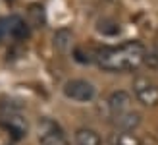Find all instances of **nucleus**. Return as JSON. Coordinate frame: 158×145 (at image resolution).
I'll return each mask as SVG.
<instances>
[{
  "instance_id": "nucleus-1",
  "label": "nucleus",
  "mask_w": 158,
  "mask_h": 145,
  "mask_svg": "<svg viewBox=\"0 0 158 145\" xmlns=\"http://www.w3.org/2000/svg\"><path fill=\"white\" fill-rule=\"evenodd\" d=\"M94 64L104 72H131L145 64L147 48L139 41H125L120 46H98L93 51Z\"/></svg>"
},
{
  "instance_id": "nucleus-2",
  "label": "nucleus",
  "mask_w": 158,
  "mask_h": 145,
  "mask_svg": "<svg viewBox=\"0 0 158 145\" xmlns=\"http://www.w3.org/2000/svg\"><path fill=\"white\" fill-rule=\"evenodd\" d=\"M37 139H39V145H69V139L62 130V126L52 118L39 120Z\"/></svg>"
},
{
  "instance_id": "nucleus-3",
  "label": "nucleus",
  "mask_w": 158,
  "mask_h": 145,
  "mask_svg": "<svg viewBox=\"0 0 158 145\" xmlns=\"http://www.w3.org/2000/svg\"><path fill=\"white\" fill-rule=\"evenodd\" d=\"M66 99H72L75 103H91L97 97V87L87 79H69L64 83Z\"/></svg>"
},
{
  "instance_id": "nucleus-4",
  "label": "nucleus",
  "mask_w": 158,
  "mask_h": 145,
  "mask_svg": "<svg viewBox=\"0 0 158 145\" xmlns=\"http://www.w3.org/2000/svg\"><path fill=\"white\" fill-rule=\"evenodd\" d=\"M133 93L135 99L145 107H156L158 104V83L145 76H139L133 79Z\"/></svg>"
},
{
  "instance_id": "nucleus-5",
  "label": "nucleus",
  "mask_w": 158,
  "mask_h": 145,
  "mask_svg": "<svg viewBox=\"0 0 158 145\" xmlns=\"http://www.w3.org/2000/svg\"><path fill=\"white\" fill-rule=\"evenodd\" d=\"M0 126H4L8 132H12L15 139L27 135V120L23 118L19 112H14V114H0Z\"/></svg>"
},
{
  "instance_id": "nucleus-6",
  "label": "nucleus",
  "mask_w": 158,
  "mask_h": 145,
  "mask_svg": "<svg viewBox=\"0 0 158 145\" xmlns=\"http://www.w3.org/2000/svg\"><path fill=\"white\" fill-rule=\"evenodd\" d=\"M141 122H143V116L135 110H127V112L112 116V126L118 132H133L141 126Z\"/></svg>"
},
{
  "instance_id": "nucleus-7",
  "label": "nucleus",
  "mask_w": 158,
  "mask_h": 145,
  "mask_svg": "<svg viewBox=\"0 0 158 145\" xmlns=\"http://www.w3.org/2000/svg\"><path fill=\"white\" fill-rule=\"evenodd\" d=\"M106 107L110 112V118L116 116V114H122V112H127L131 107V95L127 91H114L110 93L108 101H106Z\"/></svg>"
},
{
  "instance_id": "nucleus-8",
  "label": "nucleus",
  "mask_w": 158,
  "mask_h": 145,
  "mask_svg": "<svg viewBox=\"0 0 158 145\" xmlns=\"http://www.w3.org/2000/svg\"><path fill=\"white\" fill-rule=\"evenodd\" d=\"M8 35L15 41H25V39L31 35V27L29 23L21 18V15H10L8 18Z\"/></svg>"
},
{
  "instance_id": "nucleus-9",
  "label": "nucleus",
  "mask_w": 158,
  "mask_h": 145,
  "mask_svg": "<svg viewBox=\"0 0 158 145\" xmlns=\"http://www.w3.org/2000/svg\"><path fill=\"white\" fill-rule=\"evenodd\" d=\"M72 43H73V33L72 29L68 27H62V29H56L52 35V45L58 52H68L72 48Z\"/></svg>"
},
{
  "instance_id": "nucleus-10",
  "label": "nucleus",
  "mask_w": 158,
  "mask_h": 145,
  "mask_svg": "<svg viewBox=\"0 0 158 145\" xmlns=\"http://www.w3.org/2000/svg\"><path fill=\"white\" fill-rule=\"evenodd\" d=\"M75 145H102V138L93 128H77L75 130Z\"/></svg>"
},
{
  "instance_id": "nucleus-11",
  "label": "nucleus",
  "mask_w": 158,
  "mask_h": 145,
  "mask_svg": "<svg viewBox=\"0 0 158 145\" xmlns=\"http://www.w3.org/2000/svg\"><path fill=\"white\" fill-rule=\"evenodd\" d=\"M108 145H143V139L131 132H112L108 135Z\"/></svg>"
},
{
  "instance_id": "nucleus-12",
  "label": "nucleus",
  "mask_w": 158,
  "mask_h": 145,
  "mask_svg": "<svg viewBox=\"0 0 158 145\" xmlns=\"http://www.w3.org/2000/svg\"><path fill=\"white\" fill-rule=\"evenodd\" d=\"M27 18H29V25L33 27H44L46 25V12H44V6L43 4H31L29 10H27Z\"/></svg>"
},
{
  "instance_id": "nucleus-13",
  "label": "nucleus",
  "mask_w": 158,
  "mask_h": 145,
  "mask_svg": "<svg viewBox=\"0 0 158 145\" xmlns=\"http://www.w3.org/2000/svg\"><path fill=\"white\" fill-rule=\"evenodd\" d=\"M97 31H98L100 35L114 37V35L120 33V25H118L114 20H110V18H102V20H98V23H97Z\"/></svg>"
},
{
  "instance_id": "nucleus-14",
  "label": "nucleus",
  "mask_w": 158,
  "mask_h": 145,
  "mask_svg": "<svg viewBox=\"0 0 158 145\" xmlns=\"http://www.w3.org/2000/svg\"><path fill=\"white\" fill-rule=\"evenodd\" d=\"M73 58H75L79 64H91V62H94L93 51H89V52L85 54V51H83V48H75V51H73Z\"/></svg>"
},
{
  "instance_id": "nucleus-15",
  "label": "nucleus",
  "mask_w": 158,
  "mask_h": 145,
  "mask_svg": "<svg viewBox=\"0 0 158 145\" xmlns=\"http://www.w3.org/2000/svg\"><path fill=\"white\" fill-rule=\"evenodd\" d=\"M145 64L152 70H158V48H152V51H147L145 56Z\"/></svg>"
},
{
  "instance_id": "nucleus-16",
  "label": "nucleus",
  "mask_w": 158,
  "mask_h": 145,
  "mask_svg": "<svg viewBox=\"0 0 158 145\" xmlns=\"http://www.w3.org/2000/svg\"><path fill=\"white\" fill-rule=\"evenodd\" d=\"M8 35V18H0V41Z\"/></svg>"
}]
</instances>
